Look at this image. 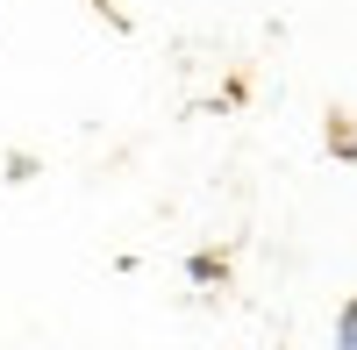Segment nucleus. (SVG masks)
<instances>
[{"label": "nucleus", "instance_id": "obj_1", "mask_svg": "<svg viewBox=\"0 0 357 350\" xmlns=\"http://www.w3.org/2000/svg\"><path fill=\"white\" fill-rule=\"evenodd\" d=\"M343 350H357V307L343 314Z\"/></svg>", "mask_w": 357, "mask_h": 350}]
</instances>
